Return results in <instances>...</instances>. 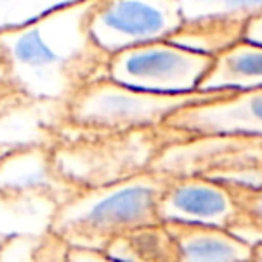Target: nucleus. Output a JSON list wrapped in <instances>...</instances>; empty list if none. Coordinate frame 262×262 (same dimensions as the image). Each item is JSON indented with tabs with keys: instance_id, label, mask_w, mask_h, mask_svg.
<instances>
[{
	"instance_id": "obj_1",
	"label": "nucleus",
	"mask_w": 262,
	"mask_h": 262,
	"mask_svg": "<svg viewBox=\"0 0 262 262\" xmlns=\"http://www.w3.org/2000/svg\"><path fill=\"white\" fill-rule=\"evenodd\" d=\"M94 2H76L0 33L6 81L18 94L63 110L77 92L108 77L112 54L95 43L88 27Z\"/></svg>"
},
{
	"instance_id": "obj_2",
	"label": "nucleus",
	"mask_w": 262,
	"mask_h": 262,
	"mask_svg": "<svg viewBox=\"0 0 262 262\" xmlns=\"http://www.w3.org/2000/svg\"><path fill=\"white\" fill-rule=\"evenodd\" d=\"M171 174L144 169L94 187H77L49 219L47 230L69 246L104 250L113 239L160 223L157 205Z\"/></svg>"
},
{
	"instance_id": "obj_3",
	"label": "nucleus",
	"mask_w": 262,
	"mask_h": 262,
	"mask_svg": "<svg viewBox=\"0 0 262 262\" xmlns=\"http://www.w3.org/2000/svg\"><path fill=\"white\" fill-rule=\"evenodd\" d=\"M223 92L153 94L124 86L110 77L90 83L63 108V122L86 133H135L160 129L169 115Z\"/></svg>"
},
{
	"instance_id": "obj_4",
	"label": "nucleus",
	"mask_w": 262,
	"mask_h": 262,
	"mask_svg": "<svg viewBox=\"0 0 262 262\" xmlns=\"http://www.w3.org/2000/svg\"><path fill=\"white\" fill-rule=\"evenodd\" d=\"M214 56L180 47L169 40L151 41L115 52L108 77L124 86L153 94L198 92Z\"/></svg>"
},
{
	"instance_id": "obj_5",
	"label": "nucleus",
	"mask_w": 262,
	"mask_h": 262,
	"mask_svg": "<svg viewBox=\"0 0 262 262\" xmlns=\"http://www.w3.org/2000/svg\"><path fill=\"white\" fill-rule=\"evenodd\" d=\"M176 0H95L90 34L108 54L172 38L183 27Z\"/></svg>"
},
{
	"instance_id": "obj_6",
	"label": "nucleus",
	"mask_w": 262,
	"mask_h": 262,
	"mask_svg": "<svg viewBox=\"0 0 262 262\" xmlns=\"http://www.w3.org/2000/svg\"><path fill=\"white\" fill-rule=\"evenodd\" d=\"M160 131L176 139L244 137L262 140V86L223 92L176 110L165 119Z\"/></svg>"
},
{
	"instance_id": "obj_7",
	"label": "nucleus",
	"mask_w": 262,
	"mask_h": 262,
	"mask_svg": "<svg viewBox=\"0 0 262 262\" xmlns=\"http://www.w3.org/2000/svg\"><path fill=\"white\" fill-rule=\"evenodd\" d=\"M157 214L160 223L205 225L230 232L251 226L228 187L200 174L171 176L158 200Z\"/></svg>"
},
{
	"instance_id": "obj_8",
	"label": "nucleus",
	"mask_w": 262,
	"mask_h": 262,
	"mask_svg": "<svg viewBox=\"0 0 262 262\" xmlns=\"http://www.w3.org/2000/svg\"><path fill=\"white\" fill-rule=\"evenodd\" d=\"M183 27L169 41L215 56L241 40L244 24L262 13V0H176Z\"/></svg>"
},
{
	"instance_id": "obj_9",
	"label": "nucleus",
	"mask_w": 262,
	"mask_h": 262,
	"mask_svg": "<svg viewBox=\"0 0 262 262\" xmlns=\"http://www.w3.org/2000/svg\"><path fill=\"white\" fill-rule=\"evenodd\" d=\"M74 189L56 169L51 144L15 147L0 158V198L4 201L45 200L56 207Z\"/></svg>"
},
{
	"instance_id": "obj_10",
	"label": "nucleus",
	"mask_w": 262,
	"mask_h": 262,
	"mask_svg": "<svg viewBox=\"0 0 262 262\" xmlns=\"http://www.w3.org/2000/svg\"><path fill=\"white\" fill-rule=\"evenodd\" d=\"M178 250L176 262H246L253 243L230 230L189 223H164Z\"/></svg>"
},
{
	"instance_id": "obj_11",
	"label": "nucleus",
	"mask_w": 262,
	"mask_h": 262,
	"mask_svg": "<svg viewBox=\"0 0 262 262\" xmlns=\"http://www.w3.org/2000/svg\"><path fill=\"white\" fill-rule=\"evenodd\" d=\"M262 86V45L237 40L214 56L200 92H233Z\"/></svg>"
},
{
	"instance_id": "obj_12",
	"label": "nucleus",
	"mask_w": 262,
	"mask_h": 262,
	"mask_svg": "<svg viewBox=\"0 0 262 262\" xmlns=\"http://www.w3.org/2000/svg\"><path fill=\"white\" fill-rule=\"evenodd\" d=\"M102 251L120 262H176L178 250L164 223L131 230L113 239Z\"/></svg>"
},
{
	"instance_id": "obj_13",
	"label": "nucleus",
	"mask_w": 262,
	"mask_h": 262,
	"mask_svg": "<svg viewBox=\"0 0 262 262\" xmlns=\"http://www.w3.org/2000/svg\"><path fill=\"white\" fill-rule=\"evenodd\" d=\"M69 244L54 233L40 237H9L0 244V262H67Z\"/></svg>"
},
{
	"instance_id": "obj_14",
	"label": "nucleus",
	"mask_w": 262,
	"mask_h": 262,
	"mask_svg": "<svg viewBox=\"0 0 262 262\" xmlns=\"http://www.w3.org/2000/svg\"><path fill=\"white\" fill-rule=\"evenodd\" d=\"M83 0H0V33L18 29L54 9Z\"/></svg>"
},
{
	"instance_id": "obj_15",
	"label": "nucleus",
	"mask_w": 262,
	"mask_h": 262,
	"mask_svg": "<svg viewBox=\"0 0 262 262\" xmlns=\"http://www.w3.org/2000/svg\"><path fill=\"white\" fill-rule=\"evenodd\" d=\"M235 203L250 219L251 226H262V183L223 182Z\"/></svg>"
},
{
	"instance_id": "obj_16",
	"label": "nucleus",
	"mask_w": 262,
	"mask_h": 262,
	"mask_svg": "<svg viewBox=\"0 0 262 262\" xmlns=\"http://www.w3.org/2000/svg\"><path fill=\"white\" fill-rule=\"evenodd\" d=\"M67 262H120L113 258L102 250H94V248H79L69 246L67 250Z\"/></svg>"
},
{
	"instance_id": "obj_17",
	"label": "nucleus",
	"mask_w": 262,
	"mask_h": 262,
	"mask_svg": "<svg viewBox=\"0 0 262 262\" xmlns=\"http://www.w3.org/2000/svg\"><path fill=\"white\" fill-rule=\"evenodd\" d=\"M241 40L262 45V13H258L257 16H253V18H250L244 24L243 33H241Z\"/></svg>"
},
{
	"instance_id": "obj_18",
	"label": "nucleus",
	"mask_w": 262,
	"mask_h": 262,
	"mask_svg": "<svg viewBox=\"0 0 262 262\" xmlns=\"http://www.w3.org/2000/svg\"><path fill=\"white\" fill-rule=\"evenodd\" d=\"M253 262H262V241L258 243H253V257H251Z\"/></svg>"
},
{
	"instance_id": "obj_19",
	"label": "nucleus",
	"mask_w": 262,
	"mask_h": 262,
	"mask_svg": "<svg viewBox=\"0 0 262 262\" xmlns=\"http://www.w3.org/2000/svg\"><path fill=\"white\" fill-rule=\"evenodd\" d=\"M0 81H6V70H4V65L0 61Z\"/></svg>"
},
{
	"instance_id": "obj_20",
	"label": "nucleus",
	"mask_w": 262,
	"mask_h": 262,
	"mask_svg": "<svg viewBox=\"0 0 262 262\" xmlns=\"http://www.w3.org/2000/svg\"><path fill=\"white\" fill-rule=\"evenodd\" d=\"M9 149H11V147H4V146H0V158L4 157V155L8 153ZM13 149H15V147H13Z\"/></svg>"
},
{
	"instance_id": "obj_21",
	"label": "nucleus",
	"mask_w": 262,
	"mask_h": 262,
	"mask_svg": "<svg viewBox=\"0 0 262 262\" xmlns=\"http://www.w3.org/2000/svg\"><path fill=\"white\" fill-rule=\"evenodd\" d=\"M246 262H253V260H246Z\"/></svg>"
}]
</instances>
